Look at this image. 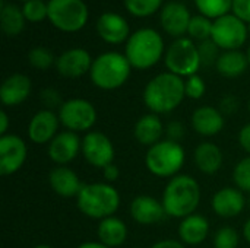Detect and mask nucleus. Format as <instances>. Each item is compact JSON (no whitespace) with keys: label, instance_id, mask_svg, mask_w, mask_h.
Instances as JSON below:
<instances>
[{"label":"nucleus","instance_id":"cd10ccee","mask_svg":"<svg viewBox=\"0 0 250 248\" xmlns=\"http://www.w3.org/2000/svg\"><path fill=\"white\" fill-rule=\"evenodd\" d=\"M25 16L22 9H19L16 4L7 3L3 4L0 9V25L1 31L7 37H16L19 35L25 28Z\"/></svg>","mask_w":250,"mask_h":248},{"label":"nucleus","instance_id":"dca6fc26","mask_svg":"<svg viewBox=\"0 0 250 248\" xmlns=\"http://www.w3.org/2000/svg\"><path fill=\"white\" fill-rule=\"evenodd\" d=\"M129 213H130V218L136 224L144 225V227L160 224L167 216L163 202L158 200L157 197L148 196V194L136 196L130 202Z\"/></svg>","mask_w":250,"mask_h":248},{"label":"nucleus","instance_id":"de8ad7c7","mask_svg":"<svg viewBox=\"0 0 250 248\" xmlns=\"http://www.w3.org/2000/svg\"><path fill=\"white\" fill-rule=\"evenodd\" d=\"M242 235H243V238H245V241L250 244V218L245 222V225H243V229H242Z\"/></svg>","mask_w":250,"mask_h":248},{"label":"nucleus","instance_id":"f8f14e48","mask_svg":"<svg viewBox=\"0 0 250 248\" xmlns=\"http://www.w3.org/2000/svg\"><path fill=\"white\" fill-rule=\"evenodd\" d=\"M26 142L13 133L0 136V174L7 177L16 174L26 162Z\"/></svg>","mask_w":250,"mask_h":248},{"label":"nucleus","instance_id":"c03bdc74","mask_svg":"<svg viewBox=\"0 0 250 248\" xmlns=\"http://www.w3.org/2000/svg\"><path fill=\"white\" fill-rule=\"evenodd\" d=\"M149 248H186V246L182 241H177V240H173V238H167V240L157 241L155 244H152Z\"/></svg>","mask_w":250,"mask_h":248},{"label":"nucleus","instance_id":"9d476101","mask_svg":"<svg viewBox=\"0 0 250 248\" xmlns=\"http://www.w3.org/2000/svg\"><path fill=\"white\" fill-rule=\"evenodd\" d=\"M248 35V25L236 15L229 13L212 22L211 39L220 47V50H240V47L245 45Z\"/></svg>","mask_w":250,"mask_h":248},{"label":"nucleus","instance_id":"5701e85b","mask_svg":"<svg viewBox=\"0 0 250 248\" xmlns=\"http://www.w3.org/2000/svg\"><path fill=\"white\" fill-rule=\"evenodd\" d=\"M48 184L57 196L66 197V199L69 197L76 199V196L79 194L83 186L81 183L79 175L67 165L54 167L48 174Z\"/></svg>","mask_w":250,"mask_h":248},{"label":"nucleus","instance_id":"aec40b11","mask_svg":"<svg viewBox=\"0 0 250 248\" xmlns=\"http://www.w3.org/2000/svg\"><path fill=\"white\" fill-rule=\"evenodd\" d=\"M97 32L108 44H122L129 39L130 25L119 13L105 12L97 19Z\"/></svg>","mask_w":250,"mask_h":248},{"label":"nucleus","instance_id":"2f4dec72","mask_svg":"<svg viewBox=\"0 0 250 248\" xmlns=\"http://www.w3.org/2000/svg\"><path fill=\"white\" fill-rule=\"evenodd\" d=\"M28 61L34 69L47 70L56 64V57L51 53V50L45 47H34L28 53Z\"/></svg>","mask_w":250,"mask_h":248},{"label":"nucleus","instance_id":"b1692460","mask_svg":"<svg viewBox=\"0 0 250 248\" xmlns=\"http://www.w3.org/2000/svg\"><path fill=\"white\" fill-rule=\"evenodd\" d=\"M193 162L202 174L214 175L224 164V153L218 145L212 142H202L193 151Z\"/></svg>","mask_w":250,"mask_h":248},{"label":"nucleus","instance_id":"6ab92c4d","mask_svg":"<svg viewBox=\"0 0 250 248\" xmlns=\"http://www.w3.org/2000/svg\"><path fill=\"white\" fill-rule=\"evenodd\" d=\"M190 19L192 16H190L189 9L180 1L166 3L160 15V22H161L163 29L168 35L176 37V38H182L188 32Z\"/></svg>","mask_w":250,"mask_h":248},{"label":"nucleus","instance_id":"7ed1b4c3","mask_svg":"<svg viewBox=\"0 0 250 248\" xmlns=\"http://www.w3.org/2000/svg\"><path fill=\"white\" fill-rule=\"evenodd\" d=\"M122 203L120 193L113 184L105 181L83 184L76 196V206L82 215L91 219L103 221L114 216Z\"/></svg>","mask_w":250,"mask_h":248},{"label":"nucleus","instance_id":"e433bc0d","mask_svg":"<svg viewBox=\"0 0 250 248\" xmlns=\"http://www.w3.org/2000/svg\"><path fill=\"white\" fill-rule=\"evenodd\" d=\"M198 50H199V56H201V63L204 66H209V64L217 63V60L220 57V47L212 39L202 41L198 45Z\"/></svg>","mask_w":250,"mask_h":248},{"label":"nucleus","instance_id":"c9c22d12","mask_svg":"<svg viewBox=\"0 0 250 248\" xmlns=\"http://www.w3.org/2000/svg\"><path fill=\"white\" fill-rule=\"evenodd\" d=\"M207 92L205 80L199 75H193L188 79H185V94L186 98L190 99H201Z\"/></svg>","mask_w":250,"mask_h":248},{"label":"nucleus","instance_id":"79ce46f5","mask_svg":"<svg viewBox=\"0 0 250 248\" xmlns=\"http://www.w3.org/2000/svg\"><path fill=\"white\" fill-rule=\"evenodd\" d=\"M101 172H103L104 181L108 183V184H113V183L117 181L119 177H120V170H119V167H117L114 162L110 164V165H107L104 170H101Z\"/></svg>","mask_w":250,"mask_h":248},{"label":"nucleus","instance_id":"c85d7f7f","mask_svg":"<svg viewBox=\"0 0 250 248\" xmlns=\"http://www.w3.org/2000/svg\"><path fill=\"white\" fill-rule=\"evenodd\" d=\"M195 4L201 15L215 20L224 15H229L233 7V0H195Z\"/></svg>","mask_w":250,"mask_h":248},{"label":"nucleus","instance_id":"473e14b6","mask_svg":"<svg viewBox=\"0 0 250 248\" xmlns=\"http://www.w3.org/2000/svg\"><path fill=\"white\" fill-rule=\"evenodd\" d=\"M233 183L234 187H237L243 193L250 194V155H246L234 165Z\"/></svg>","mask_w":250,"mask_h":248},{"label":"nucleus","instance_id":"58836bf2","mask_svg":"<svg viewBox=\"0 0 250 248\" xmlns=\"http://www.w3.org/2000/svg\"><path fill=\"white\" fill-rule=\"evenodd\" d=\"M186 134V129L183 126V123L177 121V120H173L170 121L167 126H166V139H170L173 142H180Z\"/></svg>","mask_w":250,"mask_h":248},{"label":"nucleus","instance_id":"f03ea898","mask_svg":"<svg viewBox=\"0 0 250 248\" xmlns=\"http://www.w3.org/2000/svg\"><path fill=\"white\" fill-rule=\"evenodd\" d=\"M201 186L196 178L188 174H179L168 180L161 202L167 216L185 219L196 213L201 205Z\"/></svg>","mask_w":250,"mask_h":248},{"label":"nucleus","instance_id":"1a4fd4ad","mask_svg":"<svg viewBox=\"0 0 250 248\" xmlns=\"http://www.w3.org/2000/svg\"><path fill=\"white\" fill-rule=\"evenodd\" d=\"M48 20L59 31L78 32L88 22V7L83 0H48Z\"/></svg>","mask_w":250,"mask_h":248},{"label":"nucleus","instance_id":"864d4df0","mask_svg":"<svg viewBox=\"0 0 250 248\" xmlns=\"http://www.w3.org/2000/svg\"><path fill=\"white\" fill-rule=\"evenodd\" d=\"M248 31H249V34H250V23H248Z\"/></svg>","mask_w":250,"mask_h":248},{"label":"nucleus","instance_id":"bb28decb","mask_svg":"<svg viewBox=\"0 0 250 248\" xmlns=\"http://www.w3.org/2000/svg\"><path fill=\"white\" fill-rule=\"evenodd\" d=\"M248 67H250L248 56L240 50L223 51L215 63L217 72L227 79H236L242 76Z\"/></svg>","mask_w":250,"mask_h":248},{"label":"nucleus","instance_id":"a878e982","mask_svg":"<svg viewBox=\"0 0 250 248\" xmlns=\"http://www.w3.org/2000/svg\"><path fill=\"white\" fill-rule=\"evenodd\" d=\"M97 235H98V241L108 248L122 247L129 237V228L123 219L114 215L100 221L97 228Z\"/></svg>","mask_w":250,"mask_h":248},{"label":"nucleus","instance_id":"7c9ffc66","mask_svg":"<svg viewBox=\"0 0 250 248\" xmlns=\"http://www.w3.org/2000/svg\"><path fill=\"white\" fill-rule=\"evenodd\" d=\"M123 3L126 10L138 18L151 16L163 6V0H123Z\"/></svg>","mask_w":250,"mask_h":248},{"label":"nucleus","instance_id":"f3484780","mask_svg":"<svg viewBox=\"0 0 250 248\" xmlns=\"http://www.w3.org/2000/svg\"><path fill=\"white\" fill-rule=\"evenodd\" d=\"M92 57L91 54L83 48H69L63 51L56 58V70L63 77L69 79H78L86 73H89L92 66Z\"/></svg>","mask_w":250,"mask_h":248},{"label":"nucleus","instance_id":"ea45409f","mask_svg":"<svg viewBox=\"0 0 250 248\" xmlns=\"http://www.w3.org/2000/svg\"><path fill=\"white\" fill-rule=\"evenodd\" d=\"M233 15L242 19L245 23H250V0H233Z\"/></svg>","mask_w":250,"mask_h":248},{"label":"nucleus","instance_id":"20e7f679","mask_svg":"<svg viewBox=\"0 0 250 248\" xmlns=\"http://www.w3.org/2000/svg\"><path fill=\"white\" fill-rule=\"evenodd\" d=\"M164 54V41L158 31L141 28L129 37L125 47V56L130 66L138 70L154 67Z\"/></svg>","mask_w":250,"mask_h":248},{"label":"nucleus","instance_id":"5fc2aeb1","mask_svg":"<svg viewBox=\"0 0 250 248\" xmlns=\"http://www.w3.org/2000/svg\"><path fill=\"white\" fill-rule=\"evenodd\" d=\"M21 1H23V3H26V1H29V0H21Z\"/></svg>","mask_w":250,"mask_h":248},{"label":"nucleus","instance_id":"a211bd4d","mask_svg":"<svg viewBox=\"0 0 250 248\" xmlns=\"http://www.w3.org/2000/svg\"><path fill=\"white\" fill-rule=\"evenodd\" d=\"M190 124L195 133L204 137H214L224 130L226 115L217 107H198L190 117Z\"/></svg>","mask_w":250,"mask_h":248},{"label":"nucleus","instance_id":"8fccbe9b","mask_svg":"<svg viewBox=\"0 0 250 248\" xmlns=\"http://www.w3.org/2000/svg\"><path fill=\"white\" fill-rule=\"evenodd\" d=\"M246 56H248V60H249V66H250V45H249V48H248V53H246Z\"/></svg>","mask_w":250,"mask_h":248},{"label":"nucleus","instance_id":"f704fd0d","mask_svg":"<svg viewBox=\"0 0 250 248\" xmlns=\"http://www.w3.org/2000/svg\"><path fill=\"white\" fill-rule=\"evenodd\" d=\"M23 16L29 22H42L48 18V6L42 0H29L23 3Z\"/></svg>","mask_w":250,"mask_h":248},{"label":"nucleus","instance_id":"3c124183","mask_svg":"<svg viewBox=\"0 0 250 248\" xmlns=\"http://www.w3.org/2000/svg\"><path fill=\"white\" fill-rule=\"evenodd\" d=\"M248 206L250 208V194H249V197H248Z\"/></svg>","mask_w":250,"mask_h":248},{"label":"nucleus","instance_id":"72a5a7b5","mask_svg":"<svg viewBox=\"0 0 250 248\" xmlns=\"http://www.w3.org/2000/svg\"><path fill=\"white\" fill-rule=\"evenodd\" d=\"M240 235L233 227H221L214 234V248H237Z\"/></svg>","mask_w":250,"mask_h":248},{"label":"nucleus","instance_id":"0eeeda50","mask_svg":"<svg viewBox=\"0 0 250 248\" xmlns=\"http://www.w3.org/2000/svg\"><path fill=\"white\" fill-rule=\"evenodd\" d=\"M164 63L167 72L174 73L180 77H190L198 75L201 63V56L198 45L190 38H177L166 51Z\"/></svg>","mask_w":250,"mask_h":248},{"label":"nucleus","instance_id":"423d86ee","mask_svg":"<svg viewBox=\"0 0 250 248\" xmlns=\"http://www.w3.org/2000/svg\"><path fill=\"white\" fill-rule=\"evenodd\" d=\"M186 162V151L180 142L163 139L148 148L145 153L146 170L158 178H173L180 174Z\"/></svg>","mask_w":250,"mask_h":248},{"label":"nucleus","instance_id":"4be33fe9","mask_svg":"<svg viewBox=\"0 0 250 248\" xmlns=\"http://www.w3.org/2000/svg\"><path fill=\"white\" fill-rule=\"evenodd\" d=\"M164 133H166V126L161 117L154 113H148L139 117L133 127L135 140L146 148H151L155 143L161 142L164 139Z\"/></svg>","mask_w":250,"mask_h":248},{"label":"nucleus","instance_id":"9b49d317","mask_svg":"<svg viewBox=\"0 0 250 248\" xmlns=\"http://www.w3.org/2000/svg\"><path fill=\"white\" fill-rule=\"evenodd\" d=\"M82 156L94 168L104 170L114 162L116 149L105 133L92 130L82 137Z\"/></svg>","mask_w":250,"mask_h":248},{"label":"nucleus","instance_id":"f257e3e1","mask_svg":"<svg viewBox=\"0 0 250 248\" xmlns=\"http://www.w3.org/2000/svg\"><path fill=\"white\" fill-rule=\"evenodd\" d=\"M185 98V79L170 72H163L154 76L145 85L142 94L145 107L149 113L157 115L173 113Z\"/></svg>","mask_w":250,"mask_h":248},{"label":"nucleus","instance_id":"a19ab883","mask_svg":"<svg viewBox=\"0 0 250 248\" xmlns=\"http://www.w3.org/2000/svg\"><path fill=\"white\" fill-rule=\"evenodd\" d=\"M218 108L224 115H230V114H233V113H236L239 110V99L234 95H226V96L221 98Z\"/></svg>","mask_w":250,"mask_h":248},{"label":"nucleus","instance_id":"6e6552de","mask_svg":"<svg viewBox=\"0 0 250 248\" xmlns=\"http://www.w3.org/2000/svg\"><path fill=\"white\" fill-rule=\"evenodd\" d=\"M57 114L60 118V124L64 127V130L78 134H86L92 132L98 118V113L94 104L83 98L66 99L57 110Z\"/></svg>","mask_w":250,"mask_h":248},{"label":"nucleus","instance_id":"ddd939ff","mask_svg":"<svg viewBox=\"0 0 250 248\" xmlns=\"http://www.w3.org/2000/svg\"><path fill=\"white\" fill-rule=\"evenodd\" d=\"M60 126L59 114L53 110L42 108L31 117L26 134L34 145H48L59 134Z\"/></svg>","mask_w":250,"mask_h":248},{"label":"nucleus","instance_id":"49530a36","mask_svg":"<svg viewBox=\"0 0 250 248\" xmlns=\"http://www.w3.org/2000/svg\"><path fill=\"white\" fill-rule=\"evenodd\" d=\"M76 248H108L107 246H104L103 243L100 241H86V243H82L79 244Z\"/></svg>","mask_w":250,"mask_h":248},{"label":"nucleus","instance_id":"412c9836","mask_svg":"<svg viewBox=\"0 0 250 248\" xmlns=\"http://www.w3.org/2000/svg\"><path fill=\"white\" fill-rule=\"evenodd\" d=\"M31 91V79L23 73H13L0 86V101L4 107H18L28 99Z\"/></svg>","mask_w":250,"mask_h":248},{"label":"nucleus","instance_id":"a18cd8bd","mask_svg":"<svg viewBox=\"0 0 250 248\" xmlns=\"http://www.w3.org/2000/svg\"><path fill=\"white\" fill-rule=\"evenodd\" d=\"M10 127V118L6 111H0V136H4L9 133Z\"/></svg>","mask_w":250,"mask_h":248},{"label":"nucleus","instance_id":"37998d69","mask_svg":"<svg viewBox=\"0 0 250 248\" xmlns=\"http://www.w3.org/2000/svg\"><path fill=\"white\" fill-rule=\"evenodd\" d=\"M239 145L242 146V149L250 155V123L245 124L240 132H239Z\"/></svg>","mask_w":250,"mask_h":248},{"label":"nucleus","instance_id":"4468645a","mask_svg":"<svg viewBox=\"0 0 250 248\" xmlns=\"http://www.w3.org/2000/svg\"><path fill=\"white\" fill-rule=\"evenodd\" d=\"M79 153H82V139L78 133L62 130L47 145V155L51 162L59 165H69Z\"/></svg>","mask_w":250,"mask_h":248},{"label":"nucleus","instance_id":"c756f323","mask_svg":"<svg viewBox=\"0 0 250 248\" xmlns=\"http://www.w3.org/2000/svg\"><path fill=\"white\" fill-rule=\"evenodd\" d=\"M188 34L190 35L192 39H198L201 42L207 41V39H211V34H212V22H211V19L204 16V15L192 16Z\"/></svg>","mask_w":250,"mask_h":248},{"label":"nucleus","instance_id":"09e8293b","mask_svg":"<svg viewBox=\"0 0 250 248\" xmlns=\"http://www.w3.org/2000/svg\"><path fill=\"white\" fill-rule=\"evenodd\" d=\"M32 248H54V247H51V246H47V244H40V246H35V247H32Z\"/></svg>","mask_w":250,"mask_h":248},{"label":"nucleus","instance_id":"2eb2a0df","mask_svg":"<svg viewBox=\"0 0 250 248\" xmlns=\"http://www.w3.org/2000/svg\"><path fill=\"white\" fill-rule=\"evenodd\" d=\"M248 205V199L242 190L237 187H223L214 193L211 200V208L214 213L224 219L237 218L243 213Z\"/></svg>","mask_w":250,"mask_h":248},{"label":"nucleus","instance_id":"393cba45","mask_svg":"<svg viewBox=\"0 0 250 248\" xmlns=\"http://www.w3.org/2000/svg\"><path fill=\"white\" fill-rule=\"evenodd\" d=\"M179 238L185 246H199L209 235V221L199 213H193L179 224Z\"/></svg>","mask_w":250,"mask_h":248},{"label":"nucleus","instance_id":"603ef678","mask_svg":"<svg viewBox=\"0 0 250 248\" xmlns=\"http://www.w3.org/2000/svg\"><path fill=\"white\" fill-rule=\"evenodd\" d=\"M248 108H249V113H250V98H249V102H248Z\"/></svg>","mask_w":250,"mask_h":248},{"label":"nucleus","instance_id":"39448f33","mask_svg":"<svg viewBox=\"0 0 250 248\" xmlns=\"http://www.w3.org/2000/svg\"><path fill=\"white\" fill-rule=\"evenodd\" d=\"M132 69L133 67L125 54L108 51L94 58L89 70V79L98 89L114 91L129 80Z\"/></svg>","mask_w":250,"mask_h":248},{"label":"nucleus","instance_id":"4c0bfd02","mask_svg":"<svg viewBox=\"0 0 250 248\" xmlns=\"http://www.w3.org/2000/svg\"><path fill=\"white\" fill-rule=\"evenodd\" d=\"M40 99H41V104L44 105V108L53 110V111L56 108L59 110L60 105L64 102V101H62L60 92L57 89H54V88H45V89H42L41 94H40Z\"/></svg>","mask_w":250,"mask_h":248}]
</instances>
